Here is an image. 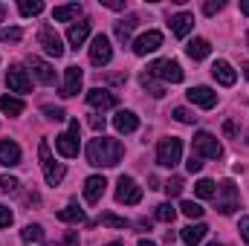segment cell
Wrapping results in <instances>:
<instances>
[{
  "mask_svg": "<svg viewBox=\"0 0 249 246\" xmlns=\"http://www.w3.org/2000/svg\"><path fill=\"white\" fill-rule=\"evenodd\" d=\"M84 154H87V162H90V165H96V168H113V165H119L124 148H122L119 139L96 136V139H90V145H87Z\"/></svg>",
  "mask_w": 249,
  "mask_h": 246,
  "instance_id": "obj_1",
  "label": "cell"
},
{
  "mask_svg": "<svg viewBox=\"0 0 249 246\" xmlns=\"http://www.w3.org/2000/svg\"><path fill=\"white\" fill-rule=\"evenodd\" d=\"M194 151L191 154H197L200 159H220V154H223V148H220V142H217V136L214 133H209V130H200V133H194Z\"/></svg>",
  "mask_w": 249,
  "mask_h": 246,
  "instance_id": "obj_2",
  "label": "cell"
},
{
  "mask_svg": "<svg viewBox=\"0 0 249 246\" xmlns=\"http://www.w3.org/2000/svg\"><path fill=\"white\" fill-rule=\"evenodd\" d=\"M38 157H41V168H44V177L50 185H58L64 180V165L55 162L53 151H50V142H41L38 145Z\"/></svg>",
  "mask_w": 249,
  "mask_h": 246,
  "instance_id": "obj_3",
  "label": "cell"
},
{
  "mask_svg": "<svg viewBox=\"0 0 249 246\" xmlns=\"http://www.w3.org/2000/svg\"><path fill=\"white\" fill-rule=\"evenodd\" d=\"M180 157H183V139L168 136V139L160 142V148H157V162H160L162 168H174V165L180 162Z\"/></svg>",
  "mask_w": 249,
  "mask_h": 246,
  "instance_id": "obj_4",
  "label": "cell"
},
{
  "mask_svg": "<svg viewBox=\"0 0 249 246\" xmlns=\"http://www.w3.org/2000/svg\"><path fill=\"white\" fill-rule=\"evenodd\" d=\"M148 75L151 78H162V81H171V84H180L183 81V67L171 58H162V61H154L148 67Z\"/></svg>",
  "mask_w": 249,
  "mask_h": 246,
  "instance_id": "obj_5",
  "label": "cell"
},
{
  "mask_svg": "<svg viewBox=\"0 0 249 246\" xmlns=\"http://www.w3.org/2000/svg\"><path fill=\"white\" fill-rule=\"evenodd\" d=\"M78 133H81V124H78V119H72L70 130L61 133V136H55V148H58L61 157H67V159L78 157Z\"/></svg>",
  "mask_w": 249,
  "mask_h": 246,
  "instance_id": "obj_6",
  "label": "cell"
},
{
  "mask_svg": "<svg viewBox=\"0 0 249 246\" xmlns=\"http://www.w3.org/2000/svg\"><path fill=\"white\" fill-rule=\"evenodd\" d=\"M238 203H241V194H238V185L232 180L217 185V211L220 214H232L238 209Z\"/></svg>",
  "mask_w": 249,
  "mask_h": 246,
  "instance_id": "obj_7",
  "label": "cell"
},
{
  "mask_svg": "<svg viewBox=\"0 0 249 246\" xmlns=\"http://www.w3.org/2000/svg\"><path fill=\"white\" fill-rule=\"evenodd\" d=\"M116 200L124 203V206H136L139 200H142V188L133 183V177H119V183H116Z\"/></svg>",
  "mask_w": 249,
  "mask_h": 246,
  "instance_id": "obj_8",
  "label": "cell"
},
{
  "mask_svg": "<svg viewBox=\"0 0 249 246\" xmlns=\"http://www.w3.org/2000/svg\"><path fill=\"white\" fill-rule=\"evenodd\" d=\"M38 44L44 47V53H47L50 58H61L64 55V41L58 38V32H55L53 26H44V29L38 32Z\"/></svg>",
  "mask_w": 249,
  "mask_h": 246,
  "instance_id": "obj_9",
  "label": "cell"
},
{
  "mask_svg": "<svg viewBox=\"0 0 249 246\" xmlns=\"http://www.w3.org/2000/svg\"><path fill=\"white\" fill-rule=\"evenodd\" d=\"M110 58H113L110 38L107 35H96L93 44H90V61L96 64V67H105V64H110Z\"/></svg>",
  "mask_w": 249,
  "mask_h": 246,
  "instance_id": "obj_10",
  "label": "cell"
},
{
  "mask_svg": "<svg viewBox=\"0 0 249 246\" xmlns=\"http://www.w3.org/2000/svg\"><path fill=\"white\" fill-rule=\"evenodd\" d=\"M87 102H90V107H96V110H110V107L119 105V96L110 93V90H105V87H93V90L87 93Z\"/></svg>",
  "mask_w": 249,
  "mask_h": 246,
  "instance_id": "obj_11",
  "label": "cell"
},
{
  "mask_svg": "<svg viewBox=\"0 0 249 246\" xmlns=\"http://www.w3.org/2000/svg\"><path fill=\"white\" fill-rule=\"evenodd\" d=\"M186 96H188V102H191V105H197V107H203V110H212V107L217 105V93H214L212 87H206V84L191 87Z\"/></svg>",
  "mask_w": 249,
  "mask_h": 246,
  "instance_id": "obj_12",
  "label": "cell"
},
{
  "mask_svg": "<svg viewBox=\"0 0 249 246\" xmlns=\"http://www.w3.org/2000/svg\"><path fill=\"white\" fill-rule=\"evenodd\" d=\"M160 47H162V32H157V29H151V32H145V35H139V38L133 41V53H136V55L157 53Z\"/></svg>",
  "mask_w": 249,
  "mask_h": 246,
  "instance_id": "obj_13",
  "label": "cell"
},
{
  "mask_svg": "<svg viewBox=\"0 0 249 246\" xmlns=\"http://www.w3.org/2000/svg\"><path fill=\"white\" fill-rule=\"evenodd\" d=\"M81 93V67H67L64 70V84H61V96L64 99H72Z\"/></svg>",
  "mask_w": 249,
  "mask_h": 246,
  "instance_id": "obj_14",
  "label": "cell"
},
{
  "mask_svg": "<svg viewBox=\"0 0 249 246\" xmlns=\"http://www.w3.org/2000/svg\"><path fill=\"white\" fill-rule=\"evenodd\" d=\"M6 81H9V90L12 93H29L32 90V81H29V75H26L23 67H9Z\"/></svg>",
  "mask_w": 249,
  "mask_h": 246,
  "instance_id": "obj_15",
  "label": "cell"
},
{
  "mask_svg": "<svg viewBox=\"0 0 249 246\" xmlns=\"http://www.w3.org/2000/svg\"><path fill=\"white\" fill-rule=\"evenodd\" d=\"M105 185H107V180L99 177V174L87 177V180H84V200H87V203H99L102 194H105Z\"/></svg>",
  "mask_w": 249,
  "mask_h": 246,
  "instance_id": "obj_16",
  "label": "cell"
},
{
  "mask_svg": "<svg viewBox=\"0 0 249 246\" xmlns=\"http://www.w3.org/2000/svg\"><path fill=\"white\" fill-rule=\"evenodd\" d=\"M29 67H32V75H35L41 84H55V70H53V64H47L44 58H29Z\"/></svg>",
  "mask_w": 249,
  "mask_h": 246,
  "instance_id": "obj_17",
  "label": "cell"
},
{
  "mask_svg": "<svg viewBox=\"0 0 249 246\" xmlns=\"http://www.w3.org/2000/svg\"><path fill=\"white\" fill-rule=\"evenodd\" d=\"M212 75H214L223 87H232V84L238 81V72L232 70V64L229 61H214L212 64Z\"/></svg>",
  "mask_w": 249,
  "mask_h": 246,
  "instance_id": "obj_18",
  "label": "cell"
},
{
  "mask_svg": "<svg viewBox=\"0 0 249 246\" xmlns=\"http://www.w3.org/2000/svg\"><path fill=\"white\" fill-rule=\"evenodd\" d=\"M87 35H90V20H81V23H72L70 29H67V41H70V47H81L84 41H87Z\"/></svg>",
  "mask_w": 249,
  "mask_h": 246,
  "instance_id": "obj_19",
  "label": "cell"
},
{
  "mask_svg": "<svg viewBox=\"0 0 249 246\" xmlns=\"http://www.w3.org/2000/svg\"><path fill=\"white\" fill-rule=\"evenodd\" d=\"M191 29H194V15L180 12V15H174V18H171V32H174L177 38H186Z\"/></svg>",
  "mask_w": 249,
  "mask_h": 246,
  "instance_id": "obj_20",
  "label": "cell"
},
{
  "mask_svg": "<svg viewBox=\"0 0 249 246\" xmlns=\"http://www.w3.org/2000/svg\"><path fill=\"white\" fill-rule=\"evenodd\" d=\"M113 127H116L119 133H133V130L139 127V119H136V113H130V110H119V113L113 116Z\"/></svg>",
  "mask_w": 249,
  "mask_h": 246,
  "instance_id": "obj_21",
  "label": "cell"
},
{
  "mask_svg": "<svg viewBox=\"0 0 249 246\" xmlns=\"http://www.w3.org/2000/svg\"><path fill=\"white\" fill-rule=\"evenodd\" d=\"M209 53H212V44L206 38H194V41H188V47H186V55L191 61H203Z\"/></svg>",
  "mask_w": 249,
  "mask_h": 246,
  "instance_id": "obj_22",
  "label": "cell"
},
{
  "mask_svg": "<svg viewBox=\"0 0 249 246\" xmlns=\"http://www.w3.org/2000/svg\"><path fill=\"white\" fill-rule=\"evenodd\" d=\"M18 162H20V148H18L15 142H0V165L12 168V165H18Z\"/></svg>",
  "mask_w": 249,
  "mask_h": 246,
  "instance_id": "obj_23",
  "label": "cell"
},
{
  "mask_svg": "<svg viewBox=\"0 0 249 246\" xmlns=\"http://www.w3.org/2000/svg\"><path fill=\"white\" fill-rule=\"evenodd\" d=\"M206 232H209V229H206L203 223H194V226H186V229L180 232V238H183V241H186L188 246H197V244H203Z\"/></svg>",
  "mask_w": 249,
  "mask_h": 246,
  "instance_id": "obj_24",
  "label": "cell"
},
{
  "mask_svg": "<svg viewBox=\"0 0 249 246\" xmlns=\"http://www.w3.org/2000/svg\"><path fill=\"white\" fill-rule=\"evenodd\" d=\"M78 15H81V3H67V6H55V9H53V18L61 20V23L75 20Z\"/></svg>",
  "mask_w": 249,
  "mask_h": 246,
  "instance_id": "obj_25",
  "label": "cell"
},
{
  "mask_svg": "<svg viewBox=\"0 0 249 246\" xmlns=\"http://www.w3.org/2000/svg\"><path fill=\"white\" fill-rule=\"evenodd\" d=\"M0 110L6 116H20L23 113V102L15 99V96H0Z\"/></svg>",
  "mask_w": 249,
  "mask_h": 246,
  "instance_id": "obj_26",
  "label": "cell"
},
{
  "mask_svg": "<svg viewBox=\"0 0 249 246\" xmlns=\"http://www.w3.org/2000/svg\"><path fill=\"white\" fill-rule=\"evenodd\" d=\"M58 217H61L64 223H81V220H84V211H81L75 203H70L67 209H61V211H58Z\"/></svg>",
  "mask_w": 249,
  "mask_h": 246,
  "instance_id": "obj_27",
  "label": "cell"
},
{
  "mask_svg": "<svg viewBox=\"0 0 249 246\" xmlns=\"http://www.w3.org/2000/svg\"><path fill=\"white\" fill-rule=\"evenodd\" d=\"M18 9H20V15L35 18V15H41V12H44V3H41V0H20V3H18Z\"/></svg>",
  "mask_w": 249,
  "mask_h": 246,
  "instance_id": "obj_28",
  "label": "cell"
},
{
  "mask_svg": "<svg viewBox=\"0 0 249 246\" xmlns=\"http://www.w3.org/2000/svg\"><path fill=\"white\" fill-rule=\"evenodd\" d=\"M20 238H23V244H38V241L44 238V229H41L38 223H29V226H23Z\"/></svg>",
  "mask_w": 249,
  "mask_h": 246,
  "instance_id": "obj_29",
  "label": "cell"
},
{
  "mask_svg": "<svg viewBox=\"0 0 249 246\" xmlns=\"http://www.w3.org/2000/svg\"><path fill=\"white\" fill-rule=\"evenodd\" d=\"M194 194H197L200 200H209V197L217 194V185L212 183V180H200V183H194Z\"/></svg>",
  "mask_w": 249,
  "mask_h": 246,
  "instance_id": "obj_30",
  "label": "cell"
},
{
  "mask_svg": "<svg viewBox=\"0 0 249 246\" xmlns=\"http://www.w3.org/2000/svg\"><path fill=\"white\" fill-rule=\"evenodd\" d=\"M133 26H136V18H127V20H122V23H116V38H119L122 44H127V41H130Z\"/></svg>",
  "mask_w": 249,
  "mask_h": 246,
  "instance_id": "obj_31",
  "label": "cell"
},
{
  "mask_svg": "<svg viewBox=\"0 0 249 246\" xmlns=\"http://www.w3.org/2000/svg\"><path fill=\"white\" fill-rule=\"evenodd\" d=\"M174 217H177V209H174L171 203H160V206H157V220H162V223H174Z\"/></svg>",
  "mask_w": 249,
  "mask_h": 246,
  "instance_id": "obj_32",
  "label": "cell"
},
{
  "mask_svg": "<svg viewBox=\"0 0 249 246\" xmlns=\"http://www.w3.org/2000/svg\"><path fill=\"white\" fill-rule=\"evenodd\" d=\"M142 87H145V90H148L151 96H157V99H160V96H165V87H162V84H157V81H154V78H151L148 72L142 75Z\"/></svg>",
  "mask_w": 249,
  "mask_h": 246,
  "instance_id": "obj_33",
  "label": "cell"
},
{
  "mask_svg": "<svg viewBox=\"0 0 249 246\" xmlns=\"http://www.w3.org/2000/svg\"><path fill=\"white\" fill-rule=\"evenodd\" d=\"M180 211H183L186 217H191V220L203 217V206H200V203H194V200H186V203L180 206Z\"/></svg>",
  "mask_w": 249,
  "mask_h": 246,
  "instance_id": "obj_34",
  "label": "cell"
},
{
  "mask_svg": "<svg viewBox=\"0 0 249 246\" xmlns=\"http://www.w3.org/2000/svg\"><path fill=\"white\" fill-rule=\"evenodd\" d=\"M102 226H107V229H127L130 223L124 217H116V214H102Z\"/></svg>",
  "mask_w": 249,
  "mask_h": 246,
  "instance_id": "obj_35",
  "label": "cell"
},
{
  "mask_svg": "<svg viewBox=\"0 0 249 246\" xmlns=\"http://www.w3.org/2000/svg\"><path fill=\"white\" fill-rule=\"evenodd\" d=\"M23 38V32L18 29V26H9V29H0V41H6V44H18Z\"/></svg>",
  "mask_w": 249,
  "mask_h": 246,
  "instance_id": "obj_36",
  "label": "cell"
},
{
  "mask_svg": "<svg viewBox=\"0 0 249 246\" xmlns=\"http://www.w3.org/2000/svg\"><path fill=\"white\" fill-rule=\"evenodd\" d=\"M174 119H177V122H183V124H194V122H197V116H194L188 107H174Z\"/></svg>",
  "mask_w": 249,
  "mask_h": 246,
  "instance_id": "obj_37",
  "label": "cell"
},
{
  "mask_svg": "<svg viewBox=\"0 0 249 246\" xmlns=\"http://www.w3.org/2000/svg\"><path fill=\"white\" fill-rule=\"evenodd\" d=\"M165 191H168V197H180L183 194V177H171L165 183Z\"/></svg>",
  "mask_w": 249,
  "mask_h": 246,
  "instance_id": "obj_38",
  "label": "cell"
},
{
  "mask_svg": "<svg viewBox=\"0 0 249 246\" xmlns=\"http://www.w3.org/2000/svg\"><path fill=\"white\" fill-rule=\"evenodd\" d=\"M0 188H3V191H18L20 183H18L15 177H9V174H6V177H0Z\"/></svg>",
  "mask_w": 249,
  "mask_h": 246,
  "instance_id": "obj_39",
  "label": "cell"
},
{
  "mask_svg": "<svg viewBox=\"0 0 249 246\" xmlns=\"http://www.w3.org/2000/svg\"><path fill=\"white\" fill-rule=\"evenodd\" d=\"M44 113H47V119H53V122H61V119H64V110H61V107H53V105H47V107H44Z\"/></svg>",
  "mask_w": 249,
  "mask_h": 246,
  "instance_id": "obj_40",
  "label": "cell"
},
{
  "mask_svg": "<svg viewBox=\"0 0 249 246\" xmlns=\"http://www.w3.org/2000/svg\"><path fill=\"white\" fill-rule=\"evenodd\" d=\"M186 168L191 171V174H197V171L203 168V159H200L197 154H191V157H188V162H186Z\"/></svg>",
  "mask_w": 249,
  "mask_h": 246,
  "instance_id": "obj_41",
  "label": "cell"
},
{
  "mask_svg": "<svg viewBox=\"0 0 249 246\" xmlns=\"http://www.w3.org/2000/svg\"><path fill=\"white\" fill-rule=\"evenodd\" d=\"M6 226H12V211L6 206H0V229H6Z\"/></svg>",
  "mask_w": 249,
  "mask_h": 246,
  "instance_id": "obj_42",
  "label": "cell"
},
{
  "mask_svg": "<svg viewBox=\"0 0 249 246\" xmlns=\"http://www.w3.org/2000/svg\"><path fill=\"white\" fill-rule=\"evenodd\" d=\"M61 246H81L78 232H67V235H64V241H61Z\"/></svg>",
  "mask_w": 249,
  "mask_h": 246,
  "instance_id": "obj_43",
  "label": "cell"
},
{
  "mask_svg": "<svg viewBox=\"0 0 249 246\" xmlns=\"http://www.w3.org/2000/svg\"><path fill=\"white\" fill-rule=\"evenodd\" d=\"M203 9H206V15H214V12H220V9H223V0H209Z\"/></svg>",
  "mask_w": 249,
  "mask_h": 246,
  "instance_id": "obj_44",
  "label": "cell"
},
{
  "mask_svg": "<svg viewBox=\"0 0 249 246\" xmlns=\"http://www.w3.org/2000/svg\"><path fill=\"white\" fill-rule=\"evenodd\" d=\"M238 232H241V238L249 244V217H241V223H238Z\"/></svg>",
  "mask_w": 249,
  "mask_h": 246,
  "instance_id": "obj_45",
  "label": "cell"
},
{
  "mask_svg": "<svg viewBox=\"0 0 249 246\" xmlns=\"http://www.w3.org/2000/svg\"><path fill=\"white\" fill-rule=\"evenodd\" d=\"M102 3H105L107 9H124V3H122V0H102Z\"/></svg>",
  "mask_w": 249,
  "mask_h": 246,
  "instance_id": "obj_46",
  "label": "cell"
},
{
  "mask_svg": "<svg viewBox=\"0 0 249 246\" xmlns=\"http://www.w3.org/2000/svg\"><path fill=\"white\" fill-rule=\"evenodd\" d=\"M90 124H93V130H105V119H99V116H93Z\"/></svg>",
  "mask_w": 249,
  "mask_h": 246,
  "instance_id": "obj_47",
  "label": "cell"
},
{
  "mask_svg": "<svg viewBox=\"0 0 249 246\" xmlns=\"http://www.w3.org/2000/svg\"><path fill=\"white\" fill-rule=\"evenodd\" d=\"M223 133H226V136H235V122H226V124H223Z\"/></svg>",
  "mask_w": 249,
  "mask_h": 246,
  "instance_id": "obj_48",
  "label": "cell"
},
{
  "mask_svg": "<svg viewBox=\"0 0 249 246\" xmlns=\"http://www.w3.org/2000/svg\"><path fill=\"white\" fill-rule=\"evenodd\" d=\"M241 12H244V15H249V0H241Z\"/></svg>",
  "mask_w": 249,
  "mask_h": 246,
  "instance_id": "obj_49",
  "label": "cell"
},
{
  "mask_svg": "<svg viewBox=\"0 0 249 246\" xmlns=\"http://www.w3.org/2000/svg\"><path fill=\"white\" fill-rule=\"evenodd\" d=\"M139 246H157V244H154V241H145V238H142V241H139Z\"/></svg>",
  "mask_w": 249,
  "mask_h": 246,
  "instance_id": "obj_50",
  "label": "cell"
},
{
  "mask_svg": "<svg viewBox=\"0 0 249 246\" xmlns=\"http://www.w3.org/2000/svg\"><path fill=\"white\" fill-rule=\"evenodd\" d=\"M3 15H6V6H3V3H0V20H3Z\"/></svg>",
  "mask_w": 249,
  "mask_h": 246,
  "instance_id": "obj_51",
  "label": "cell"
},
{
  "mask_svg": "<svg viewBox=\"0 0 249 246\" xmlns=\"http://www.w3.org/2000/svg\"><path fill=\"white\" fill-rule=\"evenodd\" d=\"M244 75L249 78V64H244Z\"/></svg>",
  "mask_w": 249,
  "mask_h": 246,
  "instance_id": "obj_52",
  "label": "cell"
},
{
  "mask_svg": "<svg viewBox=\"0 0 249 246\" xmlns=\"http://www.w3.org/2000/svg\"><path fill=\"white\" fill-rule=\"evenodd\" d=\"M209 246H223V244H217V241H214V244H209Z\"/></svg>",
  "mask_w": 249,
  "mask_h": 246,
  "instance_id": "obj_53",
  "label": "cell"
},
{
  "mask_svg": "<svg viewBox=\"0 0 249 246\" xmlns=\"http://www.w3.org/2000/svg\"><path fill=\"white\" fill-rule=\"evenodd\" d=\"M107 246H122V244H107Z\"/></svg>",
  "mask_w": 249,
  "mask_h": 246,
  "instance_id": "obj_54",
  "label": "cell"
},
{
  "mask_svg": "<svg viewBox=\"0 0 249 246\" xmlns=\"http://www.w3.org/2000/svg\"><path fill=\"white\" fill-rule=\"evenodd\" d=\"M247 44H249V32H247Z\"/></svg>",
  "mask_w": 249,
  "mask_h": 246,
  "instance_id": "obj_55",
  "label": "cell"
},
{
  "mask_svg": "<svg viewBox=\"0 0 249 246\" xmlns=\"http://www.w3.org/2000/svg\"><path fill=\"white\" fill-rule=\"evenodd\" d=\"M44 246H53V244H44Z\"/></svg>",
  "mask_w": 249,
  "mask_h": 246,
  "instance_id": "obj_56",
  "label": "cell"
},
{
  "mask_svg": "<svg viewBox=\"0 0 249 246\" xmlns=\"http://www.w3.org/2000/svg\"><path fill=\"white\" fill-rule=\"evenodd\" d=\"M247 142H249V133H247Z\"/></svg>",
  "mask_w": 249,
  "mask_h": 246,
  "instance_id": "obj_57",
  "label": "cell"
}]
</instances>
